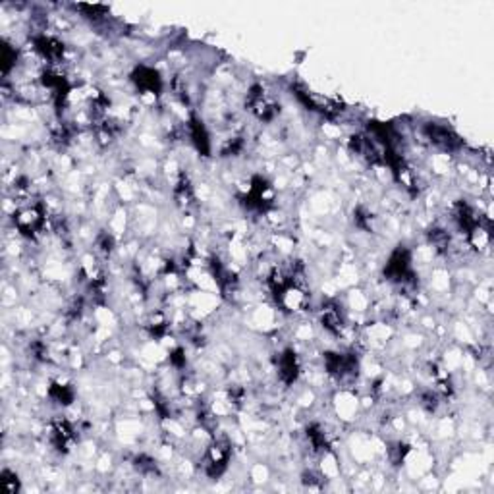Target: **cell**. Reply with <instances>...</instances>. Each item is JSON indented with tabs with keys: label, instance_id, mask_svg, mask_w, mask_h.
I'll return each mask as SVG.
<instances>
[{
	"label": "cell",
	"instance_id": "3957f363",
	"mask_svg": "<svg viewBox=\"0 0 494 494\" xmlns=\"http://www.w3.org/2000/svg\"><path fill=\"white\" fill-rule=\"evenodd\" d=\"M425 135H427L429 141L441 151H456L462 147L460 135L454 129H450L448 126H442V124H427Z\"/></svg>",
	"mask_w": 494,
	"mask_h": 494
},
{
	"label": "cell",
	"instance_id": "52a82bcc",
	"mask_svg": "<svg viewBox=\"0 0 494 494\" xmlns=\"http://www.w3.org/2000/svg\"><path fill=\"white\" fill-rule=\"evenodd\" d=\"M187 134H189V139L194 141L195 149L207 157L210 153V137L207 134V127L203 126V122L197 120V118H191L189 124H187Z\"/></svg>",
	"mask_w": 494,
	"mask_h": 494
},
{
	"label": "cell",
	"instance_id": "8992f818",
	"mask_svg": "<svg viewBox=\"0 0 494 494\" xmlns=\"http://www.w3.org/2000/svg\"><path fill=\"white\" fill-rule=\"evenodd\" d=\"M278 374L284 384H292L300 374V361L296 357V353L292 350H286L280 357H278Z\"/></svg>",
	"mask_w": 494,
	"mask_h": 494
},
{
	"label": "cell",
	"instance_id": "6da1fadb",
	"mask_svg": "<svg viewBox=\"0 0 494 494\" xmlns=\"http://www.w3.org/2000/svg\"><path fill=\"white\" fill-rule=\"evenodd\" d=\"M232 457V444L228 438H215L210 442V446L205 452L203 457V469L209 475L210 479H217L228 469Z\"/></svg>",
	"mask_w": 494,
	"mask_h": 494
},
{
	"label": "cell",
	"instance_id": "ba28073f",
	"mask_svg": "<svg viewBox=\"0 0 494 494\" xmlns=\"http://www.w3.org/2000/svg\"><path fill=\"white\" fill-rule=\"evenodd\" d=\"M49 396L58 404L68 405L72 404V400H74V390L66 386V384H61V382H53L51 388H49Z\"/></svg>",
	"mask_w": 494,
	"mask_h": 494
},
{
	"label": "cell",
	"instance_id": "5b68a950",
	"mask_svg": "<svg viewBox=\"0 0 494 494\" xmlns=\"http://www.w3.org/2000/svg\"><path fill=\"white\" fill-rule=\"evenodd\" d=\"M132 80L137 85V89L145 93V95H158L163 89V80L155 68L139 66L132 75Z\"/></svg>",
	"mask_w": 494,
	"mask_h": 494
},
{
	"label": "cell",
	"instance_id": "9c48e42d",
	"mask_svg": "<svg viewBox=\"0 0 494 494\" xmlns=\"http://www.w3.org/2000/svg\"><path fill=\"white\" fill-rule=\"evenodd\" d=\"M0 483H2V488H4L8 494H15L18 490H20V479H18V475L12 471H8V469L2 471V479H0Z\"/></svg>",
	"mask_w": 494,
	"mask_h": 494
},
{
	"label": "cell",
	"instance_id": "30bf717a",
	"mask_svg": "<svg viewBox=\"0 0 494 494\" xmlns=\"http://www.w3.org/2000/svg\"><path fill=\"white\" fill-rule=\"evenodd\" d=\"M18 61V51L12 45L2 46V72L8 74Z\"/></svg>",
	"mask_w": 494,
	"mask_h": 494
},
{
	"label": "cell",
	"instance_id": "277c9868",
	"mask_svg": "<svg viewBox=\"0 0 494 494\" xmlns=\"http://www.w3.org/2000/svg\"><path fill=\"white\" fill-rule=\"evenodd\" d=\"M49 441H51V444L58 452L66 454L75 442V429L66 419L54 421V423H51V427H49Z\"/></svg>",
	"mask_w": 494,
	"mask_h": 494
},
{
	"label": "cell",
	"instance_id": "7a4b0ae2",
	"mask_svg": "<svg viewBox=\"0 0 494 494\" xmlns=\"http://www.w3.org/2000/svg\"><path fill=\"white\" fill-rule=\"evenodd\" d=\"M14 224L22 236L35 238L46 224V213L41 205H23L14 213Z\"/></svg>",
	"mask_w": 494,
	"mask_h": 494
}]
</instances>
